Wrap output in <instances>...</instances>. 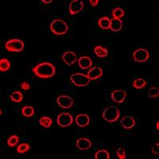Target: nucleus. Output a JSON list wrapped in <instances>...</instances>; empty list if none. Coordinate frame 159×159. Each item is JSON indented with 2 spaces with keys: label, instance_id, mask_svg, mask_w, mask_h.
Masks as SVG:
<instances>
[{
  "label": "nucleus",
  "instance_id": "32",
  "mask_svg": "<svg viewBox=\"0 0 159 159\" xmlns=\"http://www.w3.org/2000/svg\"><path fill=\"white\" fill-rule=\"evenodd\" d=\"M151 151H152V153L154 154H159V144L158 143H156L154 146H153V147H152Z\"/></svg>",
  "mask_w": 159,
  "mask_h": 159
},
{
  "label": "nucleus",
  "instance_id": "14",
  "mask_svg": "<svg viewBox=\"0 0 159 159\" xmlns=\"http://www.w3.org/2000/svg\"><path fill=\"white\" fill-rule=\"evenodd\" d=\"M76 147L80 150H87L92 147V143L89 139L80 138L76 141Z\"/></svg>",
  "mask_w": 159,
  "mask_h": 159
},
{
  "label": "nucleus",
  "instance_id": "29",
  "mask_svg": "<svg viewBox=\"0 0 159 159\" xmlns=\"http://www.w3.org/2000/svg\"><path fill=\"white\" fill-rule=\"evenodd\" d=\"M159 96V89L158 88H150L149 90L148 96L150 98H156Z\"/></svg>",
  "mask_w": 159,
  "mask_h": 159
},
{
  "label": "nucleus",
  "instance_id": "16",
  "mask_svg": "<svg viewBox=\"0 0 159 159\" xmlns=\"http://www.w3.org/2000/svg\"><path fill=\"white\" fill-rule=\"evenodd\" d=\"M122 127L125 129H130L134 127L135 124V120H134L131 116H124L123 119H121Z\"/></svg>",
  "mask_w": 159,
  "mask_h": 159
},
{
  "label": "nucleus",
  "instance_id": "7",
  "mask_svg": "<svg viewBox=\"0 0 159 159\" xmlns=\"http://www.w3.org/2000/svg\"><path fill=\"white\" fill-rule=\"evenodd\" d=\"M150 57L149 52L145 49H139L133 53V58L136 62H146Z\"/></svg>",
  "mask_w": 159,
  "mask_h": 159
},
{
  "label": "nucleus",
  "instance_id": "8",
  "mask_svg": "<svg viewBox=\"0 0 159 159\" xmlns=\"http://www.w3.org/2000/svg\"><path fill=\"white\" fill-rule=\"evenodd\" d=\"M57 103L62 108L67 109L72 107L74 101H73V99L68 96H60L57 99Z\"/></svg>",
  "mask_w": 159,
  "mask_h": 159
},
{
  "label": "nucleus",
  "instance_id": "33",
  "mask_svg": "<svg viewBox=\"0 0 159 159\" xmlns=\"http://www.w3.org/2000/svg\"><path fill=\"white\" fill-rule=\"evenodd\" d=\"M89 2H90L91 6H92V7H96V5H98V3H99V0H90L89 1Z\"/></svg>",
  "mask_w": 159,
  "mask_h": 159
},
{
  "label": "nucleus",
  "instance_id": "13",
  "mask_svg": "<svg viewBox=\"0 0 159 159\" xmlns=\"http://www.w3.org/2000/svg\"><path fill=\"white\" fill-rule=\"evenodd\" d=\"M78 65L81 69H89L92 66V61L89 57L84 56L78 60Z\"/></svg>",
  "mask_w": 159,
  "mask_h": 159
},
{
  "label": "nucleus",
  "instance_id": "24",
  "mask_svg": "<svg viewBox=\"0 0 159 159\" xmlns=\"http://www.w3.org/2000/svg\"><path fill=\"white\" fill-rule=\"evenodd\" d=\"M95 158L96 159H109L110 158V155L109 153L105 150H99L96 152V154H95Z\"/></svg>",
  "mask_w": 159,
  "mask_h": 159
},
{
  "label": "nucleus",
  "instance_id": "15",
  "mask_svg": "<svg viewBox=\"0 0 159 159\" xmlns=\"http://www.w3.org/2000/svg\"><path fill=\"white\" fill-rule=\"evenodd\" d=\"M102 75H103V69L99 67H94L89 71L87 76L90 80H96L101 77Z\"/></svg>",
  "mask_w": 159,
  "mask_h": 159
},
{
  "label": "nucleus",
  "instance_id": "23",
  "mask_svg": "<svg viewBox=\"0 0 159 159\" xmlns=\"http://www.w3.org/2000/svg\"><path fill=\"white\" fill-rule=\"evenodd\" d=\"M22 113L25 117H32L34 114V109L31 106H25L22 107Z\"/></svg>",
  "mask_w": 159,
  "mask_h": 159
},
{
  "label": "nucleus",
  "instance_id": "10",
  "mask_svg": "<svg viewBox=\"0 0 159 159\" xmlns=\"http://www.w3.org/2000/svg\"><path fill=\"white\" fill-rule=\"evenodd\" d=\"M127 97V92L125 90H116L111 92V99L113 101L116 102L118 103H122L125 100Z\"/></svg>",
  "mask_w": 159,
  "mask_h": 159
},
{
  "label": "nucleus",
  "instance_id": "9",
  "mask_svg": "<svg viewBox=\"0 0 159 159\" xmlns=\"http://www.w3.org/2000/svg\"><path fill=\"white\" fill-rule=\"evenodd\" d=\"M69 7L71 15H74L83 10L84 3L82 1H80V0H73L70 2Z\"/></svg>",
  "mask_w": 159,
  "mask_h": 159
},
{
  "label": "nucleus",
  "instance_id": "1",
  "mask_svg": "<svg viewBox=\"0 0 159 159\" xmlns=\"http://www.w3.org/2000/svg\"><path fill=\"white\" fill-rule=\"evenodd\" d=\"M32 71L38 77L43 78V79L52 77L56 73L54 65L49 62L38 64L35 67L33 68Z\"/></svg>",
  "mask_w": 159,
  "mask_h": 159
},
{
  "label": "nucleus",
  "instance_id": "4",
  "mask_svg": "<svg viewBox=\"0 0 159 159\" xmlns=\"http://www.w3.org/2000/svg\"><path fill=\"white\" fill-rule=\"evenodd\" d=\"M70 80L76 87H86L89 84L91 80L87 75L83 73H74L71 76Z\"/></svg>",
  "mask_w": 159,
  "mask_h": 159
},
{
  "label": "nucleus",
  "instance_id": "12",
  "mask_svg": "<svg viewBox=\"0 0 159 159\" xmlns=\"http://www.w3.org/2000/svg\"><path fill=\"white\" fill-rule=\"evenodd\" d=\"M75 121H76V123L77 124V126L81 127H86V126H88L89 123H90V119H89L88 115L80 114L76 117Z\"/></svg>",
  "mask_w": 159,
  "mask_h": 159
},
{
  "label": "nucleus",
  "instance_id": "18",
  "mask_svg": "<svg viewBox=\"0 0 159 159\" xmlns=\"http://www.w3.org/2000/svg\"><path fill=\"white\" fill-rule=\"evenodd\" d=\"M98 25L100 28L103 30L110 29L111 26V19L107 17H103V18H99L98 21Z\"/></svg>",
  "mask_w": 159,
  "mask_h": 159
},
{
  "label": "nucleus",
  "instance_id": "17",
  "mask_svg": "<svg viewBox=\"0 0 159 159\" xmlns=\"http://www.w3.org/2000/svg\"><path fill=\"white\" fill-rule=\"evenodd\" d=\"M123 22L121 19H117V18H113L111 20V26L110 29L114 32H118L123 27Z\"/></svg>",
  "mask_w": 159,
  "mask_h": 159
},
{
  "label": "nucleus",
  "instance_id": "28",
  "mask_svg": "<svg viewBox=\"0 0 159 159\" xmlns=\"http://www.w3.org/2000/svg\"><path fill=\"white\" fill-rule=\"evenodd\" d=\"M18 141H19V138L18 135H12L8 139L7 144L10 147H14L18 144Z\"/></svg>",
  "mask_w": 159,
  "mask_h": 159
},
{
  "label": "nucleus",
  "instance_id": "27",
  "mask_svg": "<svg viewBox=\"0 0 159 159\" xmlns=\"http://www.w3.org/2000/svg\"><path fill=\"white\" fill-rule=\"evenodd\" d=\"M30 149V147L29 146V144H27V143H22V144H20L19 146H18L17 151H18V154H22L26 151H28Z\"/></svg>",
  "mask_w": 159,
  "mask_h": 159
},
{
  "label": "nucleus",
  "instance_id": "5",
  "mask_svg": "<svg viewBox=\"0 0 159 159\" xmlns=\"http://www.w3.org/2000/svg\"><path fill=\"white\" fill-rule=\"evenodd\" d=\"M5 48L10 52H22L24 49V42L20 39H11L5 43Z\"/></svg>",
  "mask_w": 159,
  "mask_h": 159
},
{
  "label": "nucleus",
  "instance_id": "21",
  "mask_svg": "<svg viewBox=\"0 0 159 159\" xmlns=\"http://www.w3.org/2000/svg\"><path fill=\"white\" fill-rule=\"evenodd\" d=\"M11 68V63L7 59L2 58L0 60V70L1 72H7Z\"/></svg>",
  "mask_w": 159,
  "mask_h": 159
},
{
  "label": "nucleus",
  "instance_id": "35",
  "mask_svg": "<svg viewBox=\"0 0 159 159\" xmlns=\"http://www.w3.org/2000/svg\"><path fill=\"white\" fill-rule=\"evenodd\" d=\"M156 127H157V130H159V122L157 121V123H156Z\"/></svg>",
  "mask_w": 159,
  "mask_h": 159
},
{
  "label": "nucleus",
  "instance_id": "34",
  "mask_svg": "<svg viewBox=\"0 0 159 159\" xmlns=\"http://www.w3.org/2000/svg\"><path fill=\"white\" fill-rule=\"evenodd\" d=\"M52 1V0H49V1H45V0H42V2L45 4H50Z\"/></svg>",
  "mask_w": 159,
  "mask_h": 159
},
{
  "label": "nucleus",
  "instance_id": "30",
  "mask_svg": "<svg viewBox=\"0 0 159 159\" xmlns=\"http://www.w3.org/2000/svg\"><path fill=\"white\" fill-rule=\"evenodd\" d=\"M116 154H117V157L119 159H126L127 158V155H126V150L124 148H122V147H119L118 148L117 151H116Z\"/></svg>",
  "mask_w": 159,
  "mask_h": 159
},
{
  "label": "nucleus",
  "instance_id": "26",
  "mask_svg": "<svg viewBox=\"0 0 159 159\" xmlns=\"http://www.w3.org/2000/svg\"><path fill=\"white\" fill-rule=\"evenodd\" d=\"M52 119H50V118L49 117H46V116L42 117V119L39 120L40 124L42 125L43 127H45V128H49V127L51 126V124H52Z\"/></svg>",
  "mask_w": 159,
  "mask_h": 159
},
{
  "label": "nucleus",
  "instance_id": "25",
  "mask_svg": "<svg viewBox=\"0 0 159 159\" xmlns=\"http://www.w3.org/2000/svg\"><path fill=\"white\" fill-rule=\"evenodd\" d=\"M125 12L124 10H123L122 8H115L113 11H112V16L114 18H117V19H120L121 18L124 17Z\"/></svg>",
  "mask_w": 159,
  "mask_h": 159
},
{
  "label": "nucleus",
  "instance_id": "11",
  "mask_svg": "<svg viewBox=\"0 0 159 159\" xmlns=\"http://www.w3.org/2000/svg\"><path fill=\"white\" fill-rule=\"evenodd\" d=\"M62 60H63L64 62L66 65H71L76 61L77 57H76V54H75L73 52L69 51V52H65L64 53L63 56H62Z\"/></svg>",
  "mask_w": 159,
  "mask_h": 159
},
{
  "label": "nucleus",
  "instance_id": "2",
  "mask_svg": "<svg viewBox=\"0 0 159 159\" xmlns=\"http://www.w3.org/2000/svg\"><path fill=\"white\" fill-rule=\"evenodd\" d=\"M50 30L54 34L63 35L68 32L69 26L67 23L61 19H56L50 24Z\"/></svg>",
  "mask_w": 159,
  "mask_h": 159
},
{
  "label": "nucleus",
  "instance_id": "3",
  "mask_svg": "<svg viewBox=\"0 0 159 159\" xmlns=\"http://www.w3.org/2000/svg\"><path fill=\"white\" fill-rule=\"evenodd\" d=\"M120 113L118 107L115 106H109L103 111V118L104 120L109 123H114L119 118Z\"/></svg>",
  "mask_w": 159,
  "mask_h": 159
},
{
  "label": "nucleus",
  "instance_id": "6",
  "mask_svg": "<svg viewBox=\"0 0 159 159\" xmlns=\"http://www.w3.org/2000/svg\"><path fill=\"white\" fill-rule=\"evenodd\" d=\"M57 124L62 127H67L71 126L73 122V117L69 113H61L57 116Z\"/></svg>",
  "mask_w": 159,
  "mask_h": 159
},
{
  "label": "nucleus",
  "instance_id": "31",
  "mask_svg": "<svg viewBox=\"0 0 159 159\" xmlns=\"http://www.w3.org/2000/svg\"><path fill=\"white\" fill-rule=\"evenodd\" d=\"M20 86H21V89H23V90H25V91H27L30 89V84L26 81L22 82Z\"/></svg>",
  "mask_w": 159,
  "mask_h": 159
},
{
  "label": "nucleus",
  "instance_id": "22",
  "mask_svg": "<svg viewBox=\"0 0 159 159\" xmlns=\"http://www.w3.org/2000/svg\"><path fill=\"white\" fill-rule=\"evenodd\" d=\"M146 84H147V81L143 78H138V79L134 80L133 84H132L133 87L138 89H143L146 86Z\"/></svg>",
  "mask_w": 159,
  "mask_h": 159
},
{
  "label": "nucleus",
  "instance_id": "20",
  "mask_svg": "<svg viewBox=\"0 0 159 159\" xmlns=\"http://www.w3.org/2000/svg\"><path fill=\"white\" fill-rule=\"evenodd\" d=\"M10 98L12 101L16 102V103H20L23 99V95L22 92H18V91H15V92H12L10 95Z\"/></svg>",
  "mask_w": 159,
  "mask_h": 159
},
{
  "label": "nucleus",
  "instance_id": "19",
  "mask_svg": "<svg viewBox=\"0 0 159 159\" xmlns=\"http://www.w3.org/2000/svg\"><path fill=\"white\" fill-rule=\"evenodd\" d=\"M94 52L99 57H105L107 56V49L101 45H97L94 49Z\"/></svg>",
  "mask_w": 159,
  "mask_h": 159
}]
</instances>
